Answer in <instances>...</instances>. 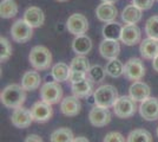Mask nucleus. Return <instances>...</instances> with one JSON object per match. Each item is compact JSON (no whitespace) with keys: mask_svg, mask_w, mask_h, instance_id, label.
Listing matches in <instances>:
<instances>
[{"mask_svg":"<svg viewBox=\"0 0 158 142\" xmlns=\"http://www.w3.org/2000/svg\"><path fill=\"white\" fill-rule=\"evenodd\" d=\"M99 52L102 54V57L107 61L114 59L118 57L119 52H120V45H119L118 41L104 38V41L99 44Z\"/></svg>","mask_w":158,"mask_h":142,"instance_id":"nucleus-14","label":"nucleus"},{"mask_svg":"<svg viewBox=\"0 0 158 142\" xmlns=\"http://www.w3.org/2000/svg\"><path fill=\"white\" fill-rule=\"evenodd\" d=\"M122 28H123V26L119 23H117V21L105 23V25L103 27V36H104L105 39L118 41V39H120Z\"/></svg>","mask_w":158,"mask_h":142,"instance_id":"nucleus-25","label":"nucleus"},{"mask_svg":"<svg viewBox=\"0 0 158 142\" xmlns=\"http://www.w3.org/2000/svg\"><path fill=\"white\" fill-rule=\"evenodd\" d=\"M145 33L148 34V37L158 41V15H153L146 20Z\"/></svg>","mask_w":158,"mask_h":142,"instance_id":"nucleus-31","label":"nucleus"},{"mask_svg":"<svg viewBox=\"0 0 158 142\" xmlns=\"http://www.w3.org/2000/svg\"><path fill=\"white\" fill-rule=\"evenodd\" d=\"M145 65L142 59L132 57L124 64V76L130 81H140L145 76Z\"/></svg>","mask_w":158,"mask_h":142,"instance_id":"nucleus-7","label":"nucleus"},{"mask_svg":"<svg viewBox=\"0 0 158 142\" xmlns=\"http://www.w3.org/2000/svg\"><path fill=\"white\" fill-rule=\"evenodd\" d=\"M70 68H71V71H81V72L87 74L90 68H91V65H90V62H89V59L86 58L85 56L77 54L71 61Z\"/></svg>","mask_w":158,"mask_h":142,"instance_id":"nucleus-29","label":"nucleus"},{"mask_svg":"<svg viewBox=\"0 0 158 142\" xmlns=\"http://www.w3.org/2000/svg\"><path fill=\"white\" fill-rule=\"evenodd\" d=\"M11 54H12V45H11V43L5 37H1L0 38V61H1V63L8 61Z\"/></svg>","mask_w":158,"mask_h":142,"instance_id":"nucleus-33","label":"nucleus"},{"mask_svg":"<svg viewBox=\"0 0 158 142\" xmlns=\"http://www.w3.org/2000/svg\"><path fill=\"white\" fill-rule=\"evenodd\" d=\"M152 68H153L155 71H157L158 72V54L152 59Z\"/></svg>","mask_w":158,"mask_h":142,"instance_id":"nucleus-38","label":"nucleus"},{"mask_svg":"<svg viewBox=\"0 0 158 142\" xmlns=\"http://www.w3.org/2000/svg\"><path fill=\"white\" fill-rule=\"evenodd\" d=\"M81 103L77 96H67L60 102V111L65 116H77L80 113Z\"/></svg>","mask_w":158,"mask_h":142,"instance_id":"nucleus-15","label":"nucleus"},{"mask_svg":"<svg viewBox=\"0 0 158 142\" xmlns=\"http://www.w3.org/2000/svg\"><path fill=\"white\" fill-rule=\"evenodd\" d=\"M74 136L71 129L59 128L56 129L50 136V142H73Z\"/></svg>","mask_w":158,"mask_h":142,"instance_id":"nucleus-28","label":"nucleus"},{"mask_svg":"<svg viewBox=\"0 0 158 142\" xmlns=\"http://www.w3.org/2000/svg\"><path fill=\"white\" fill-rule=\"evenodd\" d=\"M89 120L94 127H105L111 122V113L109 108L94 105L89 113Z\"/></svg>","mask_w":158,"mask_h":142,"instance_id":"nucleus-9","label":"nucleus"},{"mask_svg":"<svg viewBox=\"0 0 158 142\" xmlns=\"http://www.w3.org/2000/svg\"><path fill=\"white\" fill-rule=\"evenodd\" d=\"M126 142H152V135L146 129H135L127 135Z\"/></svg>","mask_w":158,"mask_h":142,"instance_id":"nucleus-30","label":"nucleus"},{"mask_svg":"<svg viewBox=\"0 0 158 142\" xmlns=\"http://www.w3.org/2000/svg\"><path fill=\"white\" fill-rule=\"evenodd\" d=\"M24 142H44V141H43V139H41L39 135L30 134V135L26 136V139H25V141Z\"/></svg>","mask_w":158,"mask_h":142,"instance_id":"nucleus-37","label":"nucleus"},{"mask_svg":"<svg viewBox=\"0 0 158 142\" xmlns=\"http://www.w3.org/2000/svg\"><path fill=\"white\" fill-rule=\"evenodd\" d=\"M93 83L89 77L83 80V81L78 82V83H73L71 84V90L74 96H77L78 98H84V97H89L93 94Z\"/></svg>","mask_w":158,"mask_h":142,"instance_id":"nucleus-21","label":"nucleus"},{"mask_svg":"<svg viewBox=\"0 0 158 142\" xmlns=\"http://www.w3.org/2000/svg\"><path fill=\"white\" fill-rule=\"evenodd\" d=\"M113 111L119 118H129L137 111L136 101L131 96H120L113 105Z\"/></svg>","mask_w":158,"mask_h":142,"instance_id":"nucleus-5","label":"nucleus"},{"mask_svg":"<svg viewBox=\"0 0 158 142\" xmlns=\"http://www.w3.org/2000/svg\"><path fill=\"white\" fill-rule=\"evenodd\" d=\"M104 142H125V137L118 131H110L104 137Z\"/></svg>","mask_w":158,"mask_h":142,"instance_id":"nucleus-34","label":"nucleus"},{"mask_svg":"<svg viewBox=\"0 0 158 142\" xmlns=\"http://www.w3.org/2000/svg\"><path fill=\"white\" fill-rule=\"evenodd\" d=\"M73 142H90V141L86 137H84V136H78V137H74Z\"/></svg>","mask_w":158,"mask_h":142,"instance_id":"nucleus-39","label":"nucleus"},{"mask_svg":"<svg viewBox=\"0 0 158 142\" xmlns=\"http://www.w3.org/2000/svg\"><path fill=\"white\" fill-rule=\"evenodd\" d=\"M103 2H109V4H114L117 0H102Z\"/></svg>","mask_w":158,"mask_h":142,"instance_id":"nucleus-40","label":"nucleus"},{"mask_svg":"<svg viewBox=\"0 0 158 142\" xmlns=\"http://www.w3.org/2000/svg\"><path fill=\"white\" fill-rule=\"evenodd\" d=\"M66 28L70 33L74 36H81L85 34L89 30V21L84 14L73 13L69 17L66 21Z\"/></svg>","mask_w":158,"mask_h":142,"instance_id":"nucleus-8","label":"nucleus"},{"mask_svg":"<svg viewBox=\"0 0 158 142\" xmlns=\"http://www.w3.org/2000/svg\"><path fill=\"white\" fill-rule=\"evenodd\" d=\"M28 59L33 68L39 71L47 70L52 65V54L46 46L43 45L33 46L30 51Z\"/></svg>","mask_w":158,"mask_h":142,"instance_id":"nucleus-3","label":"nucleus"},{"mask_svg":"<svg viewBox=\"0 0 158 142\" xmlns=\"http://www.w3.org/2000/svg\"><path fill=\"white\" fill-rule=\"evenodd\" d=\"M157 136H158V127H157Z\"/></svg>","mask_w":158,"mask_h":142,"instance_id":"nucleus-42","label":"nucleus"},{"mask_svg":"<svg viewBox=\"0 0 158 142\" xmlns=\"http://www.w3.org/2000/svg\"><path fill=\"white\" fill-rule=\"evenodd\" d=\"M71 74V68L63 62H59L57 64H54L51 69V75H52L53 80L57 82H65L69 81Z\"/></svg>","mask_w":158,"mask_h":142,"instance_id":"nucleus-24","label":"nucleus"},{"mask_svg":"<svg viewBox=\"0 0 158 142\" xmlns=\"http://www.w3.org/2000/svg\"><path fill=\"white\" fill-rule=\"evenodd\" d=\"M143 11L138 8L136 5H127L122 11V19L125 24H137L142 20Z\"/></svg>","mask_w":158,"mask_h":142,"instance_id":"nucleus-23","label":"nucleus"},{"mask_svg":"<svg viewBox=\"0 0 158 142\" xmlns=\"http://www.w3.org/2000/svg\"><path fill=\"white\" fill-rule=\"evenodd\" d=\"M105 71L106 75H109L112 78H118L122 75H124V64L118 58L110 59L105 65Z\"/></svg>","mask_w":158,"mask_h":142,"instance_id":"nucleus-27","label":"nucleus"},{"mask_svg":"<svg viewBox=\"0 0 158 142\" xmlns=\"http://www.w3.org/2000/svg\"><path fill=\"white\" fill-rule=\"evenodd\" d=\"M18 14V5L14 0H1L0 2V15L4 19L13 18Z\"/></svg>","mask_w":158,"mask_h":142,"instance_id":"nucleus-26","label":"nucleus"},{"mask_svg":"<svg viewBox=\"0 0 158 142\" xmlns=\"http://www.w3.org/2000/svg\"><path fill=\"white\" fill-rule=\"evenodd\" d=\"M132 4L140 8L142 11L150 10L153 5V0H132Z\"/></svg>","mask_w":158,"mask_h":142,"instance_id":"nucleus-36","label":"nucleus"},{"mask_svg":"<svg viewBox=\"0 0 158 142\" xmlns=\"http://www.w3.org/2000/svg\"><path fill=\"white\" fill-rule=\"evenodd\" d=\"M57 1H59V2H64V1H67V0H57Z\"/></svg>","mask_w":158,"mask_h":142,"instance_id":"nucleus-41","label":"nucleus"},{"mask_svg":"<svg viewBox=\"0 0 158 142\" xmlns=\"http://www.w3.org/2000/svg\"><path fill=\"white\" fill-rule=\"evenodd\" d=\"M11 36L12 39L17 43H27L32 38L33 27L27 24L24 19H18L14 21L11 27Z\"/></svg>","mask_w":158,"mask_h":142,"instance_id":"nucleus-6","label":"nucleus"},{"mask_svg":"<svg viewBox=\"0 0 158 142\" xmlns=\"http://www.w3.org/2000/svg\"><path fill=\"white\" fill-rule=\"evenodd\" d=\"M85 78H87V74H86V72H81V71H71L69 81L71 82V84H73V83H78V82L83 81V80H85Z\"/></svg>","mask_w":158,"mask_h":142,"instance_id":"nucleus-35","label":"nucleus"},{"mask_svg":"<svg viewBox=\"0 0 158 142\" xmlns=\"http://www.w3.org/2000/svg\"><path fill=\"white\" fill-rule=\"evenodd\" d=\"M23 19L26 21L27 24H30L33 28L34 27H40L45 21V14H44L43 10L40 7L31 6L25 11Z\"/></svg>","mask_w":158,"mask_h":142,"instance_id":"nucleus-18","label":"nucleus"},{"mask_svg":"<svg viewBox=\"0 0 158 142\" xmlns=\"http://www.w3.org/2000/svg\"><path fill=\"white\" fill-rule=\"evenodd\" d=\"M30 110L33 116V120L35 122H46L51 120V117L53 116L52 104L43 101V100L35 102Z\"/></svg>","mask_w":158,"mask_h":142,"instance_id":"nucleus-10","label":"nucleus"},{"mask_svg":"<svg viewBox=\"0 0 158 142\" xmlns=\"http://www.w3.org/2000/svg\"><path fill=\"white\" fill-rule=\"evenodd\" d=\"M139 114L145 121H157L158 120V98L149 97L140 103Z\"/></svg>","mask_w":158,"mask_h":142,"instance_id":"nucleus-11","label":"nucleus"},{"mask_svg":"<svg viewBox=\"0 0 158 142\" xmlns=\"http://www.w3.org/2000/svg\"><path fill=\"white\" fill-rule=\"evenodd\" d=\"M142 39V32L136 24H125L122 28L120 41L127 46H133L138 44Z\"/></svg>","mask_w":158,"mask_h":142,"instance_id":"nucleus-12","label":"nucleus"},{"mask_svg":"<svg viewBox=\"0 0 158 142\" xmlns=\"http://www.w3.org/2000/svg\"><path fill=\"white\" fill-rule=\"evenodd\" d=\"M139 52L144 59H151L152 61L158 54V41L150 38V37L145 38L144 41H140Z\"/></svg>","mask_w":158,"mask_h":142,"instance_id":"nucleus-19","label":"nucleus"},{"mask_svg":"<svg viewBox=\"0 0 158 142\" xmlns=\"http://www.w3.org/2000/svg\"><path fill=\"white\" fill-rule=\"evenodd\" d=\"M96 15L98 18V20L103 23H110L114 21L117 15H118V10L113 4L109 2H103L96 8Z\"/></svg>","mask_w":158,"mask_h":142,"instance_id":"nucleus-17","label":"nucleus"},{"mask_svg":"<svg viewBox=\"0 0 158 142\" xmlns=\"http://www.w3.org/2000/svg\"><path fill=\"white\" fill-rule=\"evenodd\" d=\"M105 76H106L105 68H103L100 65H97V64L92 65L90 68V70H89V72H87V77L92 82H94V83H99V82L104 81Z\"/></svg>","mask_w":158,"mask_h":142,"instance_id":"nucleus-32","label":"nucleus"},{"mask_svg":"<svg viewBox=\"0 0 158 142\" xmlns=\"http://www.w3.org/2000/svg\"><path fill=\"white\" fill-rule=\"evenodd\" d=\"M40 97L43 101L50 104H56L61 102L63 98V88L59 82H47L40 87Z\"/></svg>","mask_w":158,"mask_h":142,"instance_id":"nucleus-4","label":"nucleus"},{"mask_svg":"<svg viewBox=\"0 0 158 142\" xmlns=\"http://www.w3.org/2000/svg\"><path fill=\"white\" fill-rule=\"evenodd\" d=\"M129 94L136 102H143L144 100L149 98L151 95V89L150 87L142 81L133 82L130 89H129Z\"/></svg>","mask_w":158,"mask_h":142,"instance_id":"nucleus-16","label":"nucleus"},{"mask_svg":"<svg viewBox=\"0 0 158 142\" xmlns=\"http://www.w3.org/2000/svg\"><path fill=\"white\" fill-rule=\"evenodd\" d=\"M157 1H158V0H157Z\"/></svg>","mask_w":158,"mask_h":142,"instance_id":"nucleus-43","label":"nucleus"},{"mask_svg":"<svg viewBox=\"0 0 158 142\" xmlns=\"http://www.w3.org/2000/svg\"><path fill=\"white\" fill-rule=\"evenodd\" d=\"M33 120V116L31 114V110L24 108V107H19V108L14 109V111L12 113V116H11V122L14 127L20 129H25L28 128Z\"/></svg>","mask_w":158,"mask_h":142,"instance_id":"nucleus-13","label":"nucleus"},{"mask_svg":"<svg viewBox=\"0 0 158 142\" xmlns=\"http://www.w3.org/2000/svg\"><path fill=\"white\" fill-rule=\"evenodd\" d=\"M119 98L118 90L111 84L100 85L93 91V102L96 105L111 108Z\"/></svg>","mask_w":158,"mask_h":142,"instance_id":"nucleus-2","label":"nucleus"},{"mask_svg":"<svg viewBox=\"0 0 158 142\" xmlns=\"http://www.w3.org/2000/svg\"><path fill=\"white\" fill-rule=\"evenodd\" d=\"M1 103L10 109H17L23 107L26 101V90L21 87V84H10L0 94Z\"/></svg>","mask_w":158,"mask_h":142,"instance_id":"nucleus-1","label":"nucleus"},{"mask_svg":"<svg viewBox=\"0 0 158 142\" xmlns=\"http://www.w3.org/2000/svg\"><path fill=\"white\" fill-rule=\"evenodd\" d=\"M41 84V76L38 71H26L21 77V87L26 91H34Z\"/></svg>","mask_w":158,"mask_h":142,"instance_id":"nucleus-22","label":"nucleus"},{"mask_svg":"<svg viewBox=\"0 0 158 142\" xmlns=\"http://www.w3.org/2000/svg\"><path fill=\"white\" fill-rule=\"evenodd\" d=\"M72 50L76 54H83L86 56L92 50V41L86 34L76 36L72 41Z\"/></svg>","mask_w":158,"mask_h":142,"instance_id":"nucleus-20","label":"nucleus"}]
</instances>
